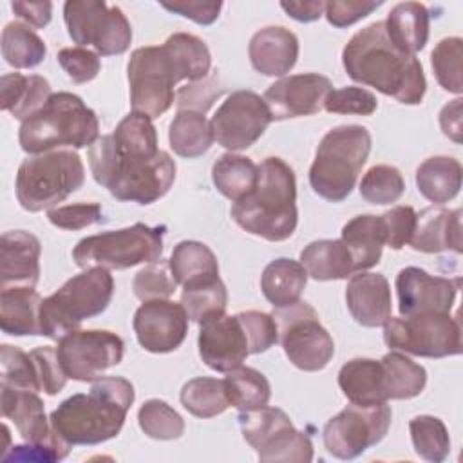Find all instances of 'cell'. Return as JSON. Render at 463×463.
<instances>
[{
  "label": "cell",
  "instance_id": "44",
  "mask_svg": "<svg viewBox=\"0 0 463 463\" xmlns=\"http://www.w3.org/2000/svg\"><path fill=\"white\" fill-rule=\"evenodd\" d=\"M137 423L141 430L152 439H177L184 432V420L166 402L152 398L137 411Z\"/></svg>",
  "mask_w": 463,
  "mask_h": 463
},
{
  "label": "cell",
  "instance_id": "24",
  "mask_svg": "<svg viewBox=\"0 0 463 463\" xmlns=\"http://www.w3.org/2000/svg\"><path fill=\"white\" fill-rule=\"evenodd\" d=\"M248 54L257 72L284 78L297 63L298 38L286 27L268 25L251 36Z\"/></svg>",
  "mask_w": 463,
  "mask_h": 463
},
{
  "label": "cell",
  "instance_id": "47",
  "mask_svg": "<svg viewBox=\"0 0 463 463\" xmlns=\"http://www.w3.org/2000/svg\"><path fill=\"white\" fill-rule=\"evenodd\" d=\"M0 378L2 385L34 392L40 391V382L31 354L9 344H2L0 347Z\"/></svg>",
  "mask_w": 463,
  "mask_h": 463
},
{
  "label": "cell",
  "instance_id": "57",
  "mask_svg": "<svg viewBox=\"0 0 463 463\" xmlns=\"http://www.w3.org/2000/svg\"><path fill=\"white\" fill-rule=\"evenodd\" d=\"M385 228V244L402 250L412 237L416 228V212L412 206H394L380 215Z\"/></svg>",
  "mask_w": 463,
  "mask_h": 463
},
{
  "label": "cell",
  "instance_id": "32",
  "mask_svg": "<svg viewBox=\"0 0 463 463\" xmlns=\"http://www.w3.org/2000/svg\"><path fill=\"white\" fill-rule=\"evenodd\" d=\"M461 179V163L450 156H432L416 168V186L434 204L452 201L459 194Z\"/></svg>",
  "mask_w": 463,
  "mask_h": 463
},
{
  "label": "cell",
  "instance_id": "17",
  "mask_svg": "<svg viewBox=\"0 0 463 463\" xmlns=\"http://www.w3.org/2000/svg\"><path fill=\"white\" fill-rule=\"evenodd\" d=\"M264 99L253 90H235L213 114L210 125L215 141L230 152L250 148L271 123Z\"/></svg>",
  "mask_w": 463,
  "mask_h": 463
},
{
  "label": "cell",
  "instance_id": "18",
  "mask_svg": "<svg viewBox=\"0 0 463 463\" xmlns=\"http://www.w3.org/2000/svg\"><path fill=\"white\" fill-rule=\"evenodd\" d=\"M134 333L139 345L150 353L175 351L186 338L188 315L183 304L168 298L143 302L134 313Z\"/></svg>",
  "mask_w": 463,
  "mask_h": 463
},
{
  "label": "cell",
  "instance_id": "49",
  "mask_svg": "<svg viewBox=\"0 0 463 463\" xmlns=\"http://www.w3.org/2000/svg\"><path fill=\"white\" fill-rule=\"evenodd\" d=\"M175 288H177V282L172 275L170 264L161 259L139 269L132 282L134 295L141 302L154 300V298H168L170 295H174Z\"/></svg>",
  "mask_w": 463,
  "mask_h": 463
},
{
  "label": "cell",
  "instance_id": "51",
  "mask_svg": "<svg viewBox=\"0 0 463 463\" xmlns=\"http://www.w3.org/2000/svg\"><path fill=\"white\" fill-rule=\"evenodd\" d=\"M237 317L242 322V327L246 331L250 354L264 353L279 342V331H277V322L273 315H268L262 311H242V313H237Z\"/></svg>",
  "mask_w": 463,
  "mask_h": 463
},
{
  "label": "cell",
  "instance_id": "33",
  "mask_svg": "<svg viewBox=\"0 0 463 463\" xmlns=\"http://www.w3.org/2000/svg\"><path fill=\"white\" fill-rule=\"evenodd\" d=\"M300 264L315 280H340L354 273L351 251L336 239L309 242L300 251Z\"/></svg>",
  "mask_w": 463,
  "mask_h": 463
},
{
  "label": "cell",
  "instance_id": "37",
  "mask_svg": "<svg viewBox=\"0 0 463 463\" xmlns=\"http://www.w3.org/2000/svg\"><path fill=\"white\" fill-rule=\"evenodd\" d=\"M170 269L177 284L190 286L219 277V264L213 251L199 241H181L170 255Z\"/></svg>",
  "mask_w": 463,
  "mask_h": 463
},
{
  "label": "cell",
  "instance_id": "3",
  "mask_svg": "<svg viewBox=\"0 0 463 463\" xmlns=\"http://www.w3.org/2000/svg\"><path fill=\"white\" fill-rule=\"evenodd\" d=\"M89 166L98 184L118 201L150 204L161 199L175 179V161L168 152L143 154L121 148L112 134L89 146Z\"/></svg>",
  "mask_w": 463,
  "mask_h": 463
},
{
  "label": "cell",
  "instance_id": "36",
  "mask_svg": "<svg viewBox=\"0 0 463 463\" xmlns=\"http://www.w3.org/2000/svg\"><path fill=\"white\" fill-rule=\"evenodd\" d=\"M212 181L224 197L237 203L255 190L259 165L246 156L233 152L222 154L212 166Z\"/></svg>",
  "mask_w": 463,
  "mask_h": 463
},
{
  "label": "cell",
  "instance_id": "25",
  "mask_svg": "<svg viewBox=\"0 0 463 463\" xmlns=\"http://www.w3.org/2000/svg\"><path fill=\"white\" fill-rule=\"evenodd\" d=\"M409 244L412 250L423 253H439L445 250L461 253V210L432 206L416 213V228Z\"/></svg>",
  "mask_w": 463,
  "mask_h": 463
},
{
  "label": "cell",
  "instance_id": "12",
  "mask_svg": "<svg viewBox=\"0 0 463 463\" xmlns=\"http://www.w3.org/2000/svg\"><path fill=\"white\" fill-rule=\"evenodd\" d=\"M383 340L394 351L425 358L454 356L463 349L461 326L450 313L389 317L383 324Z\"/></svg>",
  "mask_w": 463,
  "mask_h": 463
},
{
  "label": "cell",
  "instance_id": "8",
  "mask_svg": "<svg viewBox=\"0 0 463 463\" xmlns=\"http://www.w3.org/2000/svg\"><path fill=\"white\" fill-rule=\"evenodd\" d=\"M114 295V279L105 268H87L42 300V335L60 340L80 329L85 318L101 315Z\"/></svg>",
  "mask_w": 463,
  "mask_h": 463
},
{
  "label": "cell",
  "instance_id": "61",
  "mask_svg": "<svg viewBox=\"0 0 463 463\" xmlns=\"http://www.w3.org/2000/svg\"><path fill=\"white\" fill-rule=\"evenodd\" d=\"M461 98H456L439 112L441 132L456 143H461Z\"/></svg>",
  "mask_w": 463,
  "mask_h": 463
},
{
  "label": "cell",
  "instance_id": "31",
  "mask_svg": "<svg viewBox=\"0 0 463 463\" xmlns=\"http://www.w3.org/2000/svg\"><path fill=\"white\" fill-rule=\"evenodd\" d=\"M429 11L420 2L396 4L383 22L389 40L402 52L416 54L429 40Z\"/></svg>",
  "mask_w": 463,
  "mask_h": 463
},
{
  "label": "cell",
  "instance_id": "23",
  "mask_svg": "<svg viewBox=\"0 0 463 463\" xmlns=\"http://www.w3.org/2000/svg\"><path fill=\"white\" fill-rule=\"evenodd\" d=\"M345 302L360 326L380 327L389 320L392 309L389 280L382 273L358 271L347 282Z\"/></svg>",
  "mask_w": 463,
  "mask_h": 463
},
{
  "label": "cell",
  "instance_id": "45",
  "mask_svg": "<svg viewBox=\"0 0 463 463\" xmlns=\"http://www.w3.org/2000/svg\"><path fill=\"white\" fill-rule=\"evenodd\" d=\"M405 192L402 172L391 165L371 166L360 181V195L371 204L396 203Z\"/></svg>",
  "mask_w": 463,
  "mask_h": 463
},
{
  "label": "cell",
  "instance_id": "28",
  "mask_svg": "<svg viewBox=\"0 0 463 463\" xmlns=\"http://www.w3.org/2000/svg\"><path fill=\"white\" fill-rule=\"evenodd\" d=\"M42 297L31 286H7L0 291V327L11 336L42 335Z\"/></svg>",
  "mask_w": 463,
  "mask_h": 463
},
{
  "label": "cell",
  "instance_id": "48",
  "mask_svg": "<svg viewBox=\"0 0 463 463\" xmlns=\"http://www.w3.org/2000/svg\"><path fill=\"white\" fill-rule=\"evenodd\" d=\"M112 137L121 148H127L132 152H143V154L159 152L156 127L152 125V119L143 114L130 112L128 116H125L118 123L116 130L112 132Z\"/></svg>",
  "mask_w": 463,
  "mask_h": 463
},
{
  "label": "cell",
  "instance_id": "46",
  "mask_svg": "<svg viewBox=\"0 0 463 463\" xmlns=\"http://www.w3.org/2000/svg\"><path fill=\"white\" fill-rule=\"evenodd\" d=\"M461 56H463V40L459 36L443 38L430 54V63L438 83L454 94L463 92L461 81Z\"/></svg>",
  "mask_w": 463,
  "mask_h": 463
},
{
  "label": "cell",
  "instance_id": "16",
  "mask_svg": "<svg viewBox=\"0 0 463 463\" xmlns=\"http://www.w3.org/2000/svg\"><path fill=\"white\" fill-rule=\"evenodd\" d=\"M121 336L107 329H76L58 340L56 353L67 378L94 382L123 360Z\"/></svg>",
  "mask_w": 463,
  "mask_h": 463
},
{
  "label": "cell",
  "instance_id": "21",
  "mask_svg": "<svg viewBox=\"0 0 463 463\" xmlns=\"http://www.w3.org/2000/svg\"><path fill=\"white\" fill-rule=\"evenodd\" d=\"M197 345L203 362L217 373H230L241 367L250 354L248 336L237 315H219L204 320Z\"/></svg>",
  "mask_w": 463,
  "mask_h": 463
},
{
  "label": "cell",
  "instance_id": "5",
  "mask_svg": "<svg viewBox=\"0 0 463 463\" xmlns=\"http://www.w3.org/2000/svg\"><path fill=\"white\" fill-rule=\"evenodd\" d=\"M233 221L248 233L280 242L297 228V181L293 168L280 157H266L259 165L255 190L233 203Z\"/></svg>",
  "mask_w": 463,
  "mask_h": 463
},
{
  "label": "cell",
  "instance_id": "54",
  "mask_svg": "<svg viewBox=\"0 0 463 463\" xmlns=\"http://www.w3.org/2000/svg\"><path fill=\"white\" fill-rule=\"evenodd\" d=\"M47 219L51 224L61 230H81L90 224L101 222L103 213L98 203H76L67 206H56L47 212Z\"/></svg>",
  "mask_w": 463,
  "mask_h": 463
},
{
  "label": "cell",
  "instance_id": "29",
  "mask_svg": "<svg viewBox=\"0 0 463 463\" xmlns=\"http://www.w3.org/2000/svg\"><path fill=\"white\" fill-rule=\"evenodd\" d=\"M351 251L354 273L365 271L380 262L385 246V228L380 215H356L342 228L340 239Z\"/></svg>",
  "mask_w": 463,
  "mask_h": 463
},
{
  "label": "cell",
  "instance_id": "50",
  "mask_svg": "<svg viewBox=\"0 0 463 463\" xmlns=\"http://www.w3.org/2000/svg\"><path fill=\"white\" fill-rule=\"evenodd\" d=\"M324 109L333 114L371 116L378 109V99L367 89L342 87L329 92V96L326 98Z\"/></svg>",
  "mask_w": 463,
  "mask_h": 463
},
{
  "label": "cell",
  "instance_id": "58",
  "mask_svg": "<svg viewBox=\"0 0 463 463\" xmlns=\"http://www.w3.org/2000/svg\"><path fill=\"white\" fill-rule=\"evenodd\" d=\"M380 5H382V2H369V0H358V2L333 0V2H326L324 14L333 27L342 29V27H349V25L356 24L358 20L365 18Z\"/></svg>",
  "mask_w": 463,
  "mask_h": 463
},
{
  "label": "cell",
  "instance_id": "13",
  "mask_svg": "<svg viewBox=\"0 0 463 463\" xmlns=\"http://www.w3.org/2000/svg\"><path fill=\"white\" fill-rule=\"evenodd\" d=\"M273 318L279 342L295 367L313 373L331 362L335 342L307 302L298 300L288 307H275Z\"/></svg>",
  "mask_w": 463,
  "mask_h": 463
},
{
  "label": "cell",
  "instance_id": "26",
  "mask_svg": "<svg viewBox=\"0 0 463 463\" xmlns=\"http://www.w3.org/2000/svg\"><path fill=\"white\" fill-rule=\"evenodd\" d=\"M2 414L11 420L27 443H43L56 436L45 416L43 400L34 391L2 385Z\"/></svg>",
  "mask_w": 463,
  "mask_h": 463
},
{
  "label": "cell",
  "instance_id": "52",
  "mask_svg": "<svg viewBox=\"0 0 463 463\" xmlns=\"http://www.w3.org/2000/svg\"><path fill=\"white\" fill-rule=\"evenodd\" d=\"M29 354L36 367L40 391H43L49 396L58 394L67 383V374L63 373L56 347L42 345V347L33 349Z\"/></svg>",
  "mask_w": 463,
  "mask_h": 463
},
{
  "label": "cell",
  "instance_id": "4",
  "mask_svg": "<svg viewBox=\"0 0 463 463\" xmlns=\"http://www.w3.org/2000/svg\"><path fill=\"white\" fill-rule=\"evenodd\" d=\"M134 385L121 376H99L89 394H72L49 416L52 429L71 445H98L116 438L134 403Z\"/></svg>",
  "mask_w": 463,
  "mask_h": 463
},
{
  "label": "cell",
  "instance_id": "39",
  "mask_svg": "<svg viewBox=\"0 0 463 463\" xmlns=\"http://www.w3.org/2000/svg\"><path fill=\"white\" fill-rule=\"evenodd\" d=\"M47 47L43 40L20 22H11L2 31V56L14 69H33L43 61Z\"/></svg>",
  "mask_w": 463,
  "mask_h": 463
},
{
  "label": "cell",
  "instance_id": "43",
  "mask_svg": "<svg viewBox=\"0 0 463 463\" xmlns=\"http://www.w3.org/2000/svg\"><path fill=\"white\" fill-rule=\"evenodd\" d=\"M409 432L416 454L432 463H441L450 452V438L445 423L429 414H420L409 421Z\"/></svg>",
  "mask_w": 463,
  "mask_h": 463
},
{
  "label": "cell",
  "instance_id": "56",
  "mask_svg": "<svg viewBox=\"0 0 463 463\" xmlns=\"http://www.w3.org/2000/svg\"><path fill=\"white\" fill-rule=\"evenodd\" d=\"M221 94L222 87L215 74L199 81H190L177 90V110H197L204 114Z\"/></svg>",
  "mask_w": 463,
  "mask_h": 463
},
{
  "label": "cell",
  "instance_id": "15",
  "mask_svg": "<svg viewBox=\"0 0 463 463\" xmlns=\"http://www.w3.org/2000/svg\"><path fill=\"white\" fill-rule=\"evenodd\" d=\"M391 418L387 402L369 407L351 403L326 423L324 445L338 459H354L385 438Z\"/></svg>",
  "mask_w": 463,
  "mask_h": 463
},
{
  "label": "cell",
  "instance_id": "1",
  "mask_svg": "<svg viewBox=\"0 0 463 463\" xmlns=\"http://www.w3.org/2000/svg\"><path fill=\"white\" fill-rule=\"evenodd\" d=\"M210 67L206 43L190 33H174L163 45L136 49L127 65L132 112L159 118L174 103V87L206 78Z\"/></svg>",
  "mask_w": 463,
  "mask_h": 463
},
{
  "label": "cell",
  "instance_id": "41",
  "mask_svg": "<svg viewBox=\"0 0 463 463\" xmlns=\"http://www.w3.org/2000/svg\"><path fill=\"white\" fill-rule=\"evenodd\" d=\"M387 376L389 400H409L418 396L427 383L423 365L412 362L400 351H391L382 358Z\"/></svg>",
  "mask_w": 463,
  "mask_h": 463
},
{
  "label": "cell",
  "instance_id": "27",
  "mask_svg": "<svg viewBox=\"0 0 463 463\" xmlns=\"http://www.w3.org/2000/svg\"><path fill=\"white\" fill-rule=\"evenodd\" d=\"M338 385L345 398L362 407L385 403L387 376L382 360L373 358H353L342 365L338 373Z\"/></svg>",
  "mask_w": 463,
  "mask_h": 463
},
{
  "label": "cell",
  "instance_id": "30",
  "mask_svg": "<svg viewBox=\"0 0 463 463\" xmlns=\"http://www.w3.org/2000/svg\"><path fill=\"white\" fill-rule=\"evenodd\" d=\"M51 96V85L43 76L20 72L4 74L0 81V107L16 119L25 121L40 110Z\"/></svg>",
  "mask_w": 463,
  "mask_h": 463
},
{
  "label": "cell",
  "instance_id": "10",
  "mask_svg": "<svg viewBox=\"0 0 463 463\" xmlns=\"http://www.w3.org/2000/svg\"><path fill=\"white\" fill-rule=\"evenodd\" d=\"M166 226H146L136 222L128 228L103 232L81 239L72 259L78 268L127 269L137 264H150L161 259L163 235Z\"/></svg>",
  "mask_w": 463,
  "mask_h": 463
},
{
  "label": "cell",
  "instance_id": "34",
  "mask_svg": "<svg viewBox=\"0 0 463 463\" xmlns=\"http://www.w3.org/2000/svg\"><path fill=\"white\" fill-rule=\"evenodd\" d=\"M306 282L307 271L304 266L298 260L280 257L264 268L260 289L273 307H288L300 300Z\"/></svg>",
  "mask_w": 463,
  "mask_h": 463
},
{
  "label": "cell",
  "instance_id": "62",
  "mask_svg": "<svg viewBox=\"0 0 463 463\" xmlns=\"http://www.w3.org/2000/svg\"><path fill=\"white\" fill-rule=\"evenodd\" d=\"M280 7L297 22H315L326 11V2L313 0V2H280Z\"/></svg>",
  "mask_w": 463,
  "mask_h": 463
},
{
  "label": "cell",
  "instance_id": "42",
  "mask_svg": "<svg viewBox=\"0 0 463 463\" xmlns=\"http://www.w3.org/2000/svg\"><path fill=\"white\" fill-rule=\"evenodd\" d=\"M179 400L183 407L197 418H213L230 407L224 380L199 376L186 382Z\"/></svg>",
  "mask_w": 463,
  "mask_h": 463
},
{
  "label": "cell",
  "instance_id": "59",
  "mask_svg": "<svg viewBox=\"0 0 463 463\" xmlns=\"http://www.w3.org/2000/svg\"><path fill=\"white\" fill-rule=\"evenodd\" d=\"M170 13L181 14L199 25H210L219 18L222 2H199V0H179V2H161Z\"/></svg>",
  "mask_w": 463,
  "mask_h": 463
},
{
  "label": "cell",
  "instance_id": "11",
  "mask_svg": "<svg viewBox=\"0 0 463 463\" xmlns=\"http://www.w3.org/2000/svg\"><path fill=\"white\" fill-rule=\"evenodd\" d=\"M242 438L264 463H309L311 439L295 429L289 416L279 407H262L239 414Z\"/></svg>",
  "mask_w": 463,
  "mask_h": 463
},
{
  "label": "cell",
  "instance_id": "6",
  "mask_svg": "<svg viewBox=\"0 0 463 463\" xmlns=\"http://www.w3.org/2000/svg\"><path fill=\"white\" fill-rule=\"evenodd\" d=\"M99 137V121L92 109L72 92H54L45 105L22 121L18 141L27 154L85 148Z\"/></svg>",
  "mask_w": 463,
  "mask_h": 463
},
{
  "label": "cell",
  "instance_id": "2",
  "mask_svg": "<svg viewBox=\"0 0 463 463\" xmlns=\"http://www.w3.org/2000/svg\"><path fill=\"white\" fill-rule=\"evenodd\" d=\"M342 63L353 81L374 87L400 103L418 105L425 96L427 81L420 60L394 47L383 22L354 33L342 51Z\"/></svg>",
  "mask_w": 463,
  "mask_h": 463
},
{
  "label": "cell",
  "instance_id": "35",
  "mask_svg": "<svg viewBox=\"0 0 463 463\" xmlns=\"http://www.w3.org/2000/svg\"><path fill=\"white\" fill-rule=\"evenodd\" d=\"M172 150L181 157H199L213 145V130L203 112L177 110L168 128Z\"/></svg>",
  "mask_w": 463,
  "mask_h": 463
},
{
  "label": "cell",
  "instance_id": "7",
  "mask_svg": "<svg viewBox=\"0 0 463 463\" xmlns=\"http://www.w3.org/2000/svg\"><path fill=\"white\" fill-rule=\"evenodd\" d=\"M371 152V134L362 125H340L320 141L309 168V184L322 199L344 201L354 188Z\"/></svg>",
  "mask_w": 463,
  "mask_h": 463
},
{
  "label": "cell",
  "instance_id": "14",
  "mask_svg": "<svg viewBox=\"0 0 463 463\" xmlns=\"http://www.w3.org/2000/svg\"><path fill=\"white\" fill-rule=\"evenodd\" d=\"M67 33L78 47L92 45L101 56L123 54L132 42V27L118 5L94 0L63 4Z\"/></svg>",
  "mask_w": 463,
  "mask_h": 463
},
{
  "label": "cell",
  "instance_id": "53",
  "mask_svg": "<svg viewBox=\"0 0 463 463\" xmlns=\"http://www.w3.org/2000/svg\"><path fill=\"white\" fill-rule=\"evenodd\" d=\"M58 63L74 83L94 80L101 69L99 54L87 47H65L58 52Z\"/></svg>",
  "mask_w": 463,
  "mask_h": 463
},
{
  "label": "cell",
  "instance_id": "60",
  "mask_svg": "<svg viewBox=\"0 0 463 463\" xmlns=\"http://www.w3.org/2000/svg\"><path fill=\"white\" fill-rule=\"evenodd\" d=\"M11 7L16 16L25 20L29 25L42 29L51 22L52 4L51 2H11Z\"/></svg>",
  "mask_w": 463,
  "mask_h": 463
},
{
  "label": "cell",
  "instance_id": "19",
  "mask_svg": "<svg viewBox=\"0 0 463 463\" xmlns=\"http://www.w3.org/2000/svg\"><path fill=\"white\" fill-rule=\"evenodd\" d=\"M331 90L329 78L317 72H304L277 80L268 87L262 99L268 105L271 119L282 121L320 112Z\"/></svg>",
  "mask_w": 463,
  "mask_h": 463
},
{
  "label": "cell",
  "instance_id": "40",
  "mask_svg": "<svg viewBox=\"0 0 463 463\" xmlns=\"http://www.w3.org/2000/svg\"><path fill=\"white\" fill-rule=\"evenodd\" d=\"M181 304L190 320L203 324L208 318L224 315L228 291L219 277H212L190 286H183Z\"/></svg>",
  "mask_w": 463,
  "mask_h": 463
},
{
  "label": "cell",
  "instance_id": "9",
  "mask_svg": "<svg viewBox=\"0 0 463 463\" xmlns=\"http://www.w3.org/2000/svg\"><path fill=\"white\" fill-rule=\"evenodd\" d=\"M85 181L81 157L72 150H51L24 159L16 174V199L27 212L51 210Z\"/></svg>",
  "mask_w": 463,
  "mask_h": 463
},
{
  "label": "cell",
  "instance_id": "22",
  "mask_svg": "<svg viewBox=\"0 0 463 463\" xmlns=\"http://www.w3.org/2000/svg\"><path fill=\"white\" fill-rule=\"evenodd\" d=\"M40 241L24 230L5 232L0 239V288L31 286L40 279Z\"/></svg>",
  "mask_w": 463,
  "mask_h": 463
},
{
  "label": "cell",
  "instance_id": "20",
  "mask_svg": "<svg viewBox=\"0 0 463 463\" xmlns=\"http://www.w3.org/2000/svg\"><path fill=\"white\" fill-rule=\"evenodd\" d=\"M461 280L429 275L425 269L407 266L396 275L398 309L402 317L418 313H450Z\"/></svg>",
  "mask_w": 463,
  "mask_h": 463
},
{
  "label": "cell",
  "instance_id": "38",
  "mask_svg": "<svg viewBox=\"0 0 463 463\" xmlns=\"http://www.w3.org/2000/svg\"><path fill=\"white\" fill-rule=\"evenodd\" d=\"M224 387L230 405L239 409L241 412L266 407L271 396V385L268 378L253 367L241 365L226 373Z\"/></svg>",
  "mask_w": 463,
  "mask_h": 463
},
{
  "label": "cell",
  "instance_id": "55",
  "mask_svg": "<svg viewBox=\"0 0 463 463\" xmlns=\"http://www.w3.org/2000/svg\"><path fill=\"white\" fill-rule=\"evenodd\" d=\"M71 443H67L63 438L56 436L43 443H25V445H14L11 447V452H4V461H40V463H52L67 458L71 450Z\"/></svg>",
  "mask_w": 463,
  "mask_h": 463
}]
</instances>
